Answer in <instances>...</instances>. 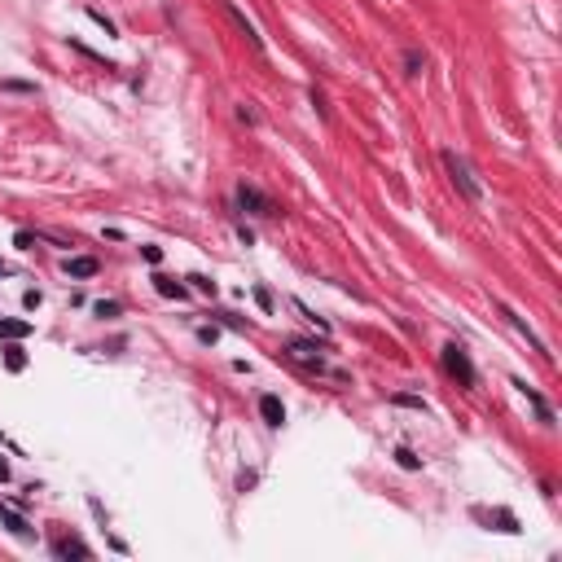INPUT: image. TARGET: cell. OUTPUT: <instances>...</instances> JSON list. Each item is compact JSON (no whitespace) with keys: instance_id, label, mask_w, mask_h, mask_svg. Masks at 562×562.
<instances>
[{"instance_id":"obj_1","label":"cell","mask_w":562,"mask_h":562,"mask_svg":"<svg viewBox=\"0 0 562 562\" xmlns=\"http://www.w3.org/2000/svg\"><path fill=\"white\" fill-rule=\"evenodd\" d=\"M440 163H444V171L452 176V185L462 189V198H466V202H483V185L474 181V171H470V163H466L462 154H452V149H444V154H440Z\"/></svg>"},{"instance_id":"obj_2","label":"cell","mask_w":562,"mask_h":562,"mask_svg":"<svg viewBox=\"0 0 562 562\" xmlns=\"http://www.w3.org/2000/svg\"><path fill=\"white\" fill-rule=\"evenodd\" d=\"M440 361H444V369H448L457 382H462V387H474V382H479V373H474V365H470V356H466L462 343H444Z\"/></svg>"},{"instance_id":"obj_3","label":"cell","mask_w":562,"mask_h":562,"mask_svg":"<svg viewBox=\"0 0 562 562\" xmlns=\"http://www.w3.org/2000/svg\"><path fill=\"white\" fill-rule=\"evenodd\" d=\"M238 207L242 211H250V216H277V207H272V198L264 193V189H255V185H238Z\"/></svg>"},{"instance_id":"obj_4","label":"cell","mask_w":562,"mask_h":562,"mask_svg":"<svg viewBox=\"0 0 562 562\" xmlns=\"http://www.w3.org/2000/svg\"><path fill=\"white\" fill-rule=\"evenodd\" d=\"M286 351L295 356L299 365H308V369H325V356H321V347H317V343H308V339H290V343H286Z\"/></svg>"},{"instance_id":"obj_5","label":"cell","mask_w":562,"mask_h":562,"mask_svg":"<svg viewBox=\"0 0 562 562\" xmlns=\"http://www.w3.org/2000/svg\"><path fill=\"white\" fill-rule=\"evenodd\" d=\"M501 312H505V321H509V325H514V329H519V334H523V339L531 343V351H541V356H545V361H549V347H545L541 339H536V329H531V325H527V321H523V317H519L514 308H505V303H501Z\"/></svg>"},{"instance_id":"obj_6","label":"cell","mask_w":562,"mask_h":562,"mask_svg":"<svg viewBox=\"0 0 562 562\" xmlns=\"http://www.w3.org/2000/svg\"><path fill=\"white\" fill-rule=\"evenodd\" d=\"M53 553H58V558H92V549L80 541V536H58V541H53Z\"/></svg>"},{"instance_id":"obj_7","label":"cell","mask_w":562,"mask_h":562,"mask_svg":"<svg viewBox=\"0 0 562 562\" xmlns=\"http://www.w3.org/2000/svg\"><path fill=\"white\" fill-rule=\"evenodd\" d=\"M514 387H519V391L527 396V404L536 408V413H541V422H553V408L545 404V396H541V391H531V387H527V382H523V378H514Z\"/></svg>"},{"instance_id":"obj_8","label":"cell","mask_w":562,"mask_h":562,"mask_svg":"<svg viewBox=\"0 0 562 562\" xmlns=\"http://www.w3.org/2000/svg\"><path fill=\"white\" fill-rule=\"evenodd\" d=\"M62 268H66V277H97V260H92V255H70Z\"/></svg>"},{"instance_id":"obj_9","label":"cell","mask_w":562,"mask_h":562,"mask_svg":"<svg viewBox=\"0 0 562 562\" xmlns=\"http://www.w3.org/2000/svg\"><path fill=\"white\" fill-rule=\"evenodd\" d=\"M224 14H228V18H233V27H238V31H242V36L250 40V48H255V53H264V40H260V36H255V27H250V22H246V18H242V14H238L233 5H224Z\"/></svg>"},{"instance_id":"obj_10","label":"cell","mask_w":562,"mask_h":562,"mask_svg":"<svg viewBox=\"0 0 562 562\" xmlns=\"http://www.w3.org/2000/svg\"><path fill=\"white\" fill-rule=\"evenodd\" d=\"M260 413H264L268 426H281V422H286V404H281L277 396H264V400H260Z\"/></svg>"},{"instance_id":"obj_11","label":"cell","mask_w":562,"mask_h":562,"mask_svg":"<svg viewBox=\"0 0 562 562\" xmlns=\"http://www.w3.org/2000/svg\"><path fill=\"white\" fill-rule=\"evenodd\" d=\"M0 519H5V527H9L14 536H22V541H31V523L22 519V514H14V509H5V505H0Z\"/></svg>"},{"instance_id":"obj_12","label":"cell","mask_w":562,"mask_h":562,"mask_svg":"<svg viewBox=\"0 0 562 562\" xmlns=\"http://www.w3.org/2000/svg\"><path fill=\"white\" fill-rule=\"evenodd\" d=\"M31 334V321H5V317H0V339H27Z\"/></svg>"},{"instance_id":"obj_13","label":"cell","mask_w":562,"mask_h":562,"mask_svg":"<svg viewBox=\"0 0 562 562\" xmlns=\"http://www.w3.org/2000/svg\"><path fill=\"white\" fill-rule=\"evenodd\" d=\"M154 290H159V295H167V299H185V295H189V290L181 286V281H171V277H163V272L154 277Z\"/></svg>"},{"instance_id":"obj_14","label":"cell","mask_w":562,"mask_h":562,"mask_svg":"<svg viewBox=\"0 0 562 562\" xmlns=\"http://www.w3.org/2000/svg\"><path fill=\"white\" fill-rule=\"evenodd\" d=\"M422 66H426L422 48H404V75H422Z\"/></svg>"},{"instance_id":"obj_15","label":"cell","mask_w":562,"mask_h":562,"mask_svg":"<svg viewBox=\"0 0 562 562\" xmlns=\"http://www.w3.org/2000/svg\"><path fill=\"white\" fill-rule=\"evenodd\" d=\"M92 312H97L101 321H115V317H119L123 308H119V303H115V299H97V303H92Z\"/></svg>"},{"instance_id":"obj_16","label":"cell","mask_w":562,"mask_h":562,"mask_svg":"<svg viewBox=\"0 0 562 562\" xmlns=\"http://www.w3.org/2000/svg\"><path fill=\"white\" fill-rule=\"evenodd\" d=\"M396 462H400L404 470H422V457H418L413 448H396Z\"/></svg>"},{"instance_id":"obj_17","label":"cell","mask_w":562,"mask_h":562,"mask_svg":"<svg viewBox=\"0 0 562 562\" xmlns=\"http://www.w3.org/2000/svg\"><path fill=\"white\" fill-rule=\"evenodd\" d=\"M5 365H9L14 373H22V369H27V356H22V347H9V356H5Z\"/></svg>"},{"instance_id":"obj_18","label":"cell","mask_w":562,"mask_h":562,"mask_svg":"<svg viewBox=\"0 0 562 562\" xmlns=\"http://www.w3.org/2000/svg\"><path fill=\"white\" fill-rule=\"evenodd\" d=\"M189 281H193V290H198V295H216V281H211V277H202V272H193Z\"/></svg>"},{"instance_id":"obj_19","label":"cell","mask_w":562,"mask_h":562,"mask_svg":"<svg viewBox=\"0 0 562 562\" xmlns=\"http://www.w3.org/2000/svg\"><path fill=\"white\" fill-rule=\"evenodd\" d=\"M391 404H404V408H426L422 396H391Z\"/></svg>"},{"instance_id":"obj_20","label":"cell","mask_w":562,"mask_h":562,"mask_svg":"<svg viewBox=\"0 0 562 562\" xmlns=\"http://www.w3.org/2000/svg\"><path fill=\"white\" fill-rule=\"evenodd\" d=\"M88 18L97 22V27H106V36H115V22H110L106 14H101V9H88Z\"/></svg>"},{"instance_id":"obj_21","label":"cell","mask_w":562,"mask_h":562,"mask_svg":"<svg viewBox=\"0 0 562 562\" xmlns=\"http://www.w3.org/2000/svg\"><path fill=\"white\" fill-rule=\"evenodd\" d=\"M40 303H44V295H40V290H27V295H22V308H27V312H36Z\"/></svg>"},{"instance_id":"obj_22","label":"cell","mask_w":562,"mask_h":562,"mask_svg":"<svg viewBox=\"0 0 562 562\" xmlns=\"http://www.w3.org/2000/svg\"><path fill=\"white\" fill-rule=\"evenodd\" d=\"M141 255H145V264H163V246H141Z\"/></svg>"},{"instance_id":"obj_23","label":"cell","mask_w":562,"mask_h":562,"mask_svg":"<svg viewBox=\"0 0 562 562\" xmlns=\"http://www.w3.org/2000/svg\"><path fill=\"white\" fill-rule=\"evenodd\" d=\"M198 339H202V343H216V339H220V329H216V325H202V329H198Z\"/></svg>"},{"instance_id":"obj_24","label":"cell","mask_w":562,"mask_h":562,"mask_svg":"<svg viewBox=\"0 0 562 562\" xmlns=\"http://www.w3.org/2000/svg\"><path fill=\"white\" fill-rule=\"evenodd\" d=\"M255 299H260V308H264V312H272V295H268L264 286H260V290H255Z\"/></svg>"},{"instance_id":"obj_25","label":"cell","mask_w":562,"mask_h":562,"mask_svg":"<svg viewBox=\"0 0 562 562\" xmlns=\"http://www.w3.org/2000/svg\"><path fill=\"white\" fill-rule=\"evenodd\" d=\"M238 119H242V123H260V115H255V110H246V106H238Z\"/></svg>"},{"instance_id":"obj_26","label":"cell","mask_w":562,"mask_h":562,"mask_svg":"<svg viewBox=\"0 0 562 562\" xmlns=\"http://www.w3.org/2000/svg\"><path fill=\"white\" fill-rule=\"evenodd\" d=\"M0 277H5V264H0Z\"/></svg>"}]
</instances>
